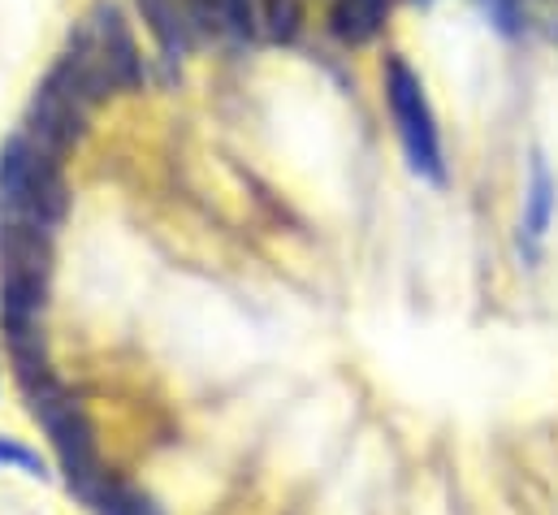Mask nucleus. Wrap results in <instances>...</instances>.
<instances>
[{"label": "nucleus", "instance_id": "nucleus-1", "mask_svg": "<svg viewBox=\"0 0 558 515\" xmlns=\"http://www.w3.org/2000/svg\"><path fill=\"white\" fill-rule=\"evenodd\" d=\"M22 398L31 407V416L39 420V429L48 433L57 464L65 472V486L74 499H83L87 507L100 499V490L109 486V472L100 468V451H96V429L92 416L83 411V403L61 386V378H44L35 386H22Z\"/></svg>", "mask_w": 558, "mask_h": 515}, {"label": "nucleus", "instance_id": "nucleus-2", "mask_svg": "<svg viewBox=\"0 0 558 515\" xmlns=\"http://www.w3.org/2000/svg\"><path fill=\"white\" fill-rule=\"evenodd\" d=\"M70 200L61 156L44 152L22 130L0 139V217H26L57 230L70 217Z\"/></svg>", "mask_w": 558, "mask_h": 515}, {"label": "nucleus", "instance_id": "nucleus-3", "mask_svg": "<svg viewBox=\"0 0 558 515\" xmlns=\"http://www.w3.org/2000/svg\"><path fill=\"white\" fill-rule=\"evenodd\" d=\"M381 100L390 109V122H395L403 156H408V169L428 187H446V147H441L437 113L428 105L420 70L395 48L381 57Z\"/></svg>", "mask_w": 558, "mask_h": 515}, {"label": "nucleus", "instance_id": "nucleus-4", "mask_svg": "<svg viewBox=\"0 0 558 515\" xmlns=\"http://www.w3.org/2000/svg\"><path fill=\"white\" fill-rule=\"evenodd\" d=\"M92 118H96V113H92V109H87V105H83V100L52 74V70H44L39 83L31 87L26 105H22V122H17V130L31 134L44 152L70 160V156L87 143Z\"/></svg>", "mask_w": 558, "mask_h": 515}, {"label": "nucleus", "instance_id": "nucleus-5", "mask_svg": "<svg viewBox=\"0 0 558 515\" xmlns=\"http://www.w3.org/2000/svg\"><path fill=\"white\" fill-rule=\"evenodd\" d=\"M83 17L96 35V48H100L118 92L143 96L151 87V52H143L140 22H135L131 4L126 0H87Z\"/></svg>", "mask_w": 558, "mask_h": 515}, {"label": "nucleus", "instance_id": "nucleus-6", "mask_svg": "<svg viewBox=\"0 0 558 515\" xmlns=\"http://www.w3.org/2000/svg\"><path fill=\"white\" fill-rule=\"evenodd\" d=\"M140 31L151 44V83L178 87L191 57H199V39L182 13V0H126Z\"/></svg>", "mask_w": 558, "mask_h": 515}, {"label": "nucleus", "instance_id": "nucleus-7", "mask_svg": "<svg viewBox=\"0 0 558 515\" xmlns=\"http://www.w3.org/2000/svg\"><path fill=\"white\" fill-rule=\"evenodd\" d=\"M390 17L368 9L364 0H325L320 4V35L342 52H364L386 35Z\"/></svg>", "mask_w": 558, "mask_h": 515}, {"label": "nucleus", "instance_id": "nucleus-8", "mask_svg": "<svg viewBox=\"0 0 558 515\" xmlns=\"http://www.w3.org/2000/svg\"><path fill=\"white\" fill-rule=\"evenodd\" d=\"M558 208V182L550 173V160L546 152H533L529 160V187H524V235L529 239H546L550 221H555Z\"/></svg>", "mask_w": 558, "mask_h": 515}, {"label": "nucleus", "instance_id": "nucleus-9", "mask_svg": "<svg viewBox=\"0 0 558 515\" xmlns=\"http://www.w3.org/2000/svg\"><path fill=\"white\" fill-rule=\"evenodd\" d=\"M260 17H265V44L299 48L312 31V0H260Z\"/></svg>", "mask_w": 558, "mask_h": 515}, {"label": "nucleus", "instance_id": "nucleus-10", "mask_svg": "<svg viewBox=\"0 0 558 515\" xmlns=\"http://www.w3.org/2000/svg\"><path fill=\"white\" fill-rule=\"evenodd\" d=\"M182 13L199 39V48H217V44H230V31H226V4L221 0H182Z\"/></svg>", "mask_w": 558, "mask_h": 515}, {"label": "nucleus", "instance_id": "nucleus-11", "mask_svg": "<svg viewBox=\"0 0 558 515\" xmlns=\"http://www.w3.org/2000/svg\"><path fill=\"white\" fill-rule=\"evenodd\" d=\"M226 4V31L234 48H256L265 44V17H260V0H221Z\"/></svg>", "mask_w": 558, "mask_h": 515}, {"label": "nucleus", "instance_id": "nucleus-12", "mask_svg": "<svg viewBox=\"0 0 558 515\" xmlns=\"http://www.w3.org/2000/svg\"><path fill=\"white\" fill-rule=\"evenodd\" d=\"M92 515H165L143 490L135 486H122V481H109L100 490V499L92 503Z\"/></svg>", "mask_w": 558, "mask_h": 515}, {"label": "nucleus", "instance_id": "nucleus-13", "mask_svg": "<svg viewBox=\"0 0 558 515\" xmlns=\"http://www.w3.org/2000/svg\"><path fill=\"white\" fill-rule=\"evenodd\" d=\"M0 468H17V472H26V477H35V481H48V477H52L39 451H31L26 442L4 438V433H0Z\"/></svg>", "mask_w": 558, "mask_h": 515}, {"label": "nucleus", "instance_id": "nucleus-14", "mask_svg": "<svg viewBox=\"0 0 558 515\" xmlns=\"http://www.w3.org/2000/svg\"><path fill=\"white\" fill-rule=\"evenodd\" d=\"M364 4H368V9H377V13H381V17H390V13H395V4H399V0H364Z\"/></svg>", "mask_w": 558, "mask_h": 515}, {"label": "nucleus", "instance_id": "nucleus-15", "mask_svg": "<svg viewBox=\"0 0 558 515\" xmlns=\"http://www.w3.org/2000/svg\"><path fill=\"white\" fill-rule=\"evenodd\" d=\"M550 39L558 44V17H550Z\"/></svg>", "mask_w": 558, "mask_h": 515}, {"label": "nucleus", "instance_id": "nucleus-16", "mask_svg": "<svg viewBox=\"0 0 558 515\" xmlns=\"http://www.w3.org/2000/svg\"><path fill=\"white\" fill-rule=\"evenodd\" d=\"M312 4H325V0H312Z\"/></svg>", "mask_w": 558, "mask_h": 515}]
</instances>
